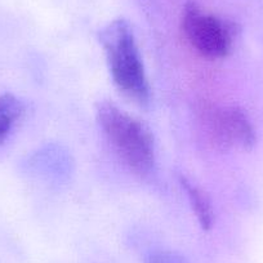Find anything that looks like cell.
Segmentation results:
<instances>
[{"instance_id": "1", "label": "cell", "mask_w": 263, "mask_h": 263, "mask_svg": "<svg viewBox=\"0 0 263 263\" xmlns=\"http://www.w3.org/2000/svg\"><path fill=\"white\" fill-rule=\"evenodd\" d=\"M96 116L103 135L124 164L140 176L150 173L155 165V141L150 128L111 101H100Z\"/></svg>"}, {"instance_id": "2", "label": "cell", "mask_w": 263, "mask_h": 263, "mask_svg": "<svg viewBox=\"0 0 263 263\" xmlns=\"http://www.w3.org/2000/svg\"><path fill=\"white\" fill-rule=\"evenodd\" d=\"M100 42L114 84L138 105H147L150 85L130 25L123 18L114 20L100 31Z\"/></svg>"}, {"instance_id": "3", "label": "cell", "mask_w": 263, "mask_h": 263, "mask_svg": "<svg viewBox=\"0 0 263 263\" xmlns=\"http://www.w3.org/2000/svg\"><path fill=\"white\" fill-rule=\"evenodd\" d=\"M182 30L191 47L203 57L223 58L231 52L235 26L226 20L189 3L182 14Z\"/></svg>"}, {"instance_id": "4", "label": "cell", "mask_w": 263, "mask_h": 263, "mask_svg": "<svg viewBox=\"0 0 263 263\" xmlns=\"http://www.w3.org/2000/svg\"><path fill=\"white\" fill-rule=\"evenodd\" d=\"M30 176L52 184L69 181L74 173V159L67 148L58 143H48L31 154L25 161Z\"/></svg>"}, {"instance_id": "5", "label": "cell", "mask_w": 263, "mask_h": 263, "mask_svg": "<svg viewBox=\"0 0 263 263\" xmlns=\"http://www.w3.org/2000/svg\"><path fill=\"white\" fill-rule=\"evenodd\" d=\"M208 121L214 142L222 147L237 145L247 148L254 141L252 125L245 114L239 108H216L209 115Z\"/></svg>"}, {"instance_id": "6", "label": "cell", "mask_w": 263, "mask_h": 263, "mask_svg": "<svg viewBox=\"0 0 263 263\" xmlns=\"http://www.w3.org/2000/svg\"><path fill=\"white\" fill-rule=\"evenodd\" d=\"M181 184L184 189V191H186L190 204H191L192 206V211L195 212V216H196L197 221L200 223L201 229L209 230L213 226L214 219V213L213 208H212L211 199H209L208 195H206L203 190L199 189L197 186H195L194 183H191V182L187 178H184V177H181Z\"/></svg>"}, {"instance_id": "7", "label": "cell", "mask_w": 263, "mask_h": 263, "mask_svg": "<svg viewBox=\"0 0 263 263\" xmlns=\"http://www.w3.org/2000/svg\"><path fill=\"white\" fill-rule=\"evenodd\" d=\"M24 112L25 106L20 98L12 93L0 96V145L6 142Z\"/></svg>"}, {"instance_id": "8", "label": "cell", "mask_w": 263, "mask_h": 263, "mask_svg": "<svg viewBox=\"0 0 263 263\" xmlns=\"http://www.w3.org/2000/svg\"><path fill=\"white\" fill-rule=\"evenodd\" d=\"M146 263H190L186 257L174 250H155L148 254Z\"/></svg>"}]
</instances>
